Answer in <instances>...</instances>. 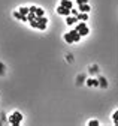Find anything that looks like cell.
Listing matches in <instances>:
<instances>
[{
    "label": "cell",
    "mask_w": 118,
    "mask_h": 126,
    "mask_svg": "<svg viewBox=\"0 0 118 126\" xmlns=\"http://www.w3.org/2000/svg\"><path fill=\"white\" fill-rule=\"evenodd\" d=\"M28 23H30V26L35 27V29L45 30L47 29V24H48V18H45V15H43V17H36V20L28 21Z\"/></svg>",
    "instance_id": "cell-1"
},
{
    "label": "cell",
    "mask_w": 118,
    "mask_h": 126,
    "mask_svg": "<svg viewBox=\"0 0 118 126\" xmlns=\"http://www.w3.org/2000/svg\"><path fill=\"white\" fill-rule=\"evenodd\" d=\"M63 38H64V41H66L67 44H73V42H78L82 36L78 33V30H76V29H73V30L69 32V33H66Z\"/></svg>",
    "instance_id": "cell-2"
},
{
    "label": "cell",
    "mask_w": 118,
    "mask_h": 126,
    "mask_svg": "<svg viewBox=\"0 0 118 126\" xmlns=\"http://www.w3.org/2000/svg\"><path fill=\"white\" fill-rule=\"evenodd\" d=\"M21 122H23V114H21L20 111H13V113L11 114V117H9V123H11L12 126H18Z\"/></svg>",
    "instance_id": "cell-3"
},
{
    "label": "cell",
    "mask_w": 118,
    "mask_h": 126,
    "mask_svg": "<svg viewBox=\"0 0 118 126\" xmlns=\"http://www.w3.org/2000/svg\"><path fill=\"white\" fill-rule=\"evenodd\" d=\"M76 30H78V33L81 35V36H87L88 35V27H87V24H85V21H81L78 26H76Z\"/></svg>",
    "instance_id": "cell-4"
},
{
    "label": "cell",
    "mask_w": 118,
    "mask_h": 126,
    "mask_svg": "<svg viewBox=\"0 0 118 126\" xmlns=\"http://www.w3.org/2000/svg\"><path fill=\"white\" fill-rule=\"evenodd\" d=\"M55 11H57V14H58V15H63V17H69V15L72 14V9H67V8L61 6V5H58Z\"/></svg>",
    "instance_id": "cell-5"
},
{
    "label": "cell",
    "mask_w": 118,
    "mask_h": 126,
    "mask_svg": "<svg viewBox=\"0 0 118 126\" xmlns=\"http://www.w3.org/2000/svg\"><path fill=\"white\" fill-rule=\"evenodd\" d=\"M85 83L88 87H99V78H88Z\"/></svg>",
    "instance_id": "cell-6"
},
{
    "label": "cell",
    "mask_w": 118,
    "mask_h": 126,
    "mask_svg": "<svg viewBox=\"0 0 118 126\" xmlns=\"http://www.w3.org/2000/svg\"><path fill=\"white\" fill-rule=\"evenodd\" d=\"M75 23H78L76 15H69V17H66V24L67 26H73Z\"/></svg>",
    "instance_id": "cell-7"
},
{
    "label": "cell",
    "mask_w": 118,
    "mask_h": 126,
    "mask_svg": "<svg viewBox=\"0 0 118 126\" xmlns=\"http://www.w3.org/2000/svg\"><path fill=\"white\" fill-rule=\"evenodd\" d=\"M99 87H102V89L108 87V81H106L105 77H99Z\"/></svg>",
    "instance_id": "cell-8"
},
{
    "label": "cell",
    "mask_w": 118,
    "mask_h": 126,
    "mask_svg": "<svg viewBox=\"0 0 118 126\" xmlns=\"http://www.w3.org/2000/svg\"><path fill=\"white\" fill-rule=\"evenodd\" d=\"M13 17H15L17 20H20V21H28L27 20V15H23L21 12H13Z\"/></svg>",
    "instance_id": "cell-9"
},
{
    "label": "cell",
    "mask_w": 118,
    "mask_h": 126,
    "mask_svg": "<svg viewBox=\"0 0 118 126\" xmlns=\"http://www.w3.org/2000/svg\"><path fill=\"white\" fill-rule=\"evenodd\" d=\"M76 18H78V21H87L88 20V15H87V12H79L76 15Z\"/></svg>",
    "instance_id": "cell-10"
},
{
    "label": "cell",
    "mask_w": 118,
    "mask_h": 126,
    "mask_svg": "<svg viewBox=\"0 0 118 126\" xmlns=\"http://www.w3.org/2000/svg\"><path fill=\"white\" fill-rule=\"evenodd\" d=\"M60 5H61V6H64V8H67V9H72V6H73L72 0H61Z\"/></svg>",
    "instance_id": "cell-11"
},
{
    "label": "cell",
    "mask_w": 118,
    "mask_h": 126,
    "mask_svg": "<svg viewBox=\"0 0 118 126\" xmlns=\"http://www.w3.org/2000/svg\"><path fill=\"white\" fill-rule=\"evenodd\" d=\"M78 9H79V12H88L90 6H88V3H84V5H78Z\"/></svg>",
    "instance_id": "cell-12"
},
{
    "label": "cell",
    "mask_w": 118,
    "mask_h": 126,
    "mask_svg": "<svg viewBox=\"0 0 118 126\" xmlns=\"http://www.w3.org/2000/svg\"><path fill=\"white\" fill-rule=\"evenodd\" d=\"M20 12H21L23 15H28V14H30V9H28L27 6H21V8H20Z\"/></svg>",
    "instance_id": "cell-13"
},
{
    "label": "cell",
    "mask_w": 118,
    "mask_h": 126,
    "mask_svg": "<svg viewBox=\"0 0 118 126\" xmlns=\"http://www.w3.org/2000/svg\"><path fill=\"white\" fill-rule=\"evenodd\" d=\"M36 17H43L45 15V12H43V9H40V8H36Z\"/></svg>",
    "instance_id": "cell-14"
},
{
    "label": "cell",
    "mask_w": 118,
    "mask_h": 126,
    "mask_svg": "<svg viewBox=\"0 0 118 126\" xmlns=\"http://www.w3.org/2000/svg\"><path fill=\"white\" fill-rule=\"evenodd\" d=\"M90 72H91V74H97V72H99V66H96V65L91 66V68H90Z\"/></svg>",
    "instance_id": "cell-15"
},
{
    "label": "cell",
    "mask_w": 118,
    "mask_h": 126,
    "mask_svg": "<svg viewBox=\"0 0 118 126\" xmlns=\"http://www.w3.org/2000/svg\"><path fill=\"white\" fill-rule=\"evenodd\" d=\"M88 126H99V120H90L88 122Z\"/></svg>",
    "instance_id": "cell-16"
},
{
    "label": "cell",
    "mask_w": 118,
    "mask_h": 126,
    "mask_svg": "<svg viewBox=\"0 0 118 126\" xmlns=\"http://www.w3.org/2000/svg\"><path fill=\"white\" fill-rule=\"evenodd\" d=\"M114 123H115V125H118V110L114 113Z\"/></svg>",
    "instance_id": "cell-17"
},
{
    "label": "cell",
    "mask_w": 118,
    "mask_h": 126,
    "mask_svg": "<svg viewBox=\"0 0 118 126\" xmlns=\"http://www.w3.org/2000/svg\"><path fill=\"white\" fill-rule=\"evenodd\" d=\"M3 74H5V65L0 63V75H3Z\"/></svg>",
    "instance_id": "cell-18"
},
{
    "label": "cell",
    "mask_w": 118,
    "mask_h": 126,
    "mask_svg": "<svg viewBox=\"0 0 118 126\" xmlns=\"http://www.w3.org/2000/svg\"><path fill=\"white\" fill-rule=\"evenodd\" d=\"M78 78H79V80H78V84H81V83H84V81H85V80H84V78H85L84 75H79Z\"/></svg>",
    "instance_id": "cell-19"
},
{
    "label": "cell",
    "mask_w": 118,
    "mask_h": 126,
    "mask_svg": "<svg viewBox=\"0 0 118 126\" xmlns=\"http://www.w3.org/2000/svg\"><path fill=\"white\" fill-rule=\"evenodd\" d=\"M87 2H88V0H76L78 5H84V3H87Z\"/></svg>",
    "instance_id": "cell-20"
},
{
    "label": "cell",
    "mask_w": 118,
    "mask_h": 126,
    "mask_svg": "<svg viewBox=\"0 0 118 126\" xmlns=\"http://www.w3.org/2000/svg\"><path fill=\"white\" fill-rule=\"evenodd\" d=\"M28 9H30V12H33V14L36 12V6H30V8H28Z\"/></svg>",
    "instance_id": "cell-21"
}]
</instances>
